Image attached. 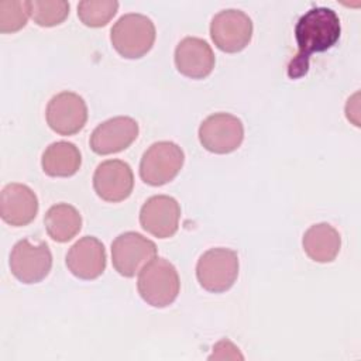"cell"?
<instances>
[{
	"label": "cell",
	"instance_id": "6da1fadb",
	"mask_svg": "<svg viewBox=\"0 0 361 361\" xmlns=\"http://www.w3.org/2000/svg\"><path fill=\"white\" fill-rule=\"evenodd\" d=\"M341 25L337 13L329 7L307 10L295 25L298 54L288 65V76L296 79L309 69L312 54L330 49L340 38Z\"/></svg>",
	"mask_w": 361,
	"mask_h": 361
},
{
	"label": "cell",
	"instance_id": "7a4b0ae2",
	"mask_svg": "<svg viewBox=\"0 0 361 361\" xmlns=\"http://www.w3.org/2000/svg\"><path fill=\"white\" fill-rule=\"evenodd\" d=\"M140 296L154 307L169 306L179 293L180 281L176 268L165 258H154L138 275Z\"/></svg>",
	"mask_w": 361,
	"mask_h": 361
},
{
	"label": "cell",
	"instance_id": "3957f363",
	"mask_svg": "<svg viewBox=\"0 0 361 361\" xmlns=\"http://www.w3.org/2000/svg\"><path fill=\"white\" fill-rule=\"evenodd\" d=\"M110 39L114 49L127 59L144 56L154 45L155 25L144 14L128 13L121 16L110 31Z\"/></svg>",
	"mask_w": 361,
	"mask_h": 361
},
{
	"label": "cell",
	"instance_id": "277c9868",
	"mask_svg": "<svg viewBox=\"0 0 361 361\" xmlns=\"http://www.w3.org/2000/svg\"><path fill=\"white\" fill-rule=\"evenodd\" d=\"M238 255L230 248H210L203 252L196 265V278L200 286L209 292L228 290L238 276Z\"/></svg>",
	"mask_w": 361,
	"mask_h": 361
},
{
	"label": "cell",
	"instance_id": "5b68a950",
	"mask_svg": "<svg viewBox=\"0 0 361 361\" xmlns=\"http://www.w3.org/2000/svg\"><path fill=\"white\" fill-rule=\"evenodd\" d=\"M185 154L172 141L154 142L142 154L140 161V176L151 186H161L171 182L182 169Z\"/></svg>",
	"mask_w": 361,
	"mask_h": 361
},
{
	"label": "cell",
	"instance_id": "8992f818",
	"mask_svg": "<svg viewBox=\"0 0 361 361\" xmlns=\"http://www.w3.org/2000/svg\"><path fill=\"white\" fill-rule=\"evenodd\" d=\"M155 257V243L135 231H126L111 243L113 267L126 278L138 274Z\"/></svg>",
	"mask_w": 361,
	"mask_h": 361
},
{
	"label": "cell",
	"instance_id": "52a82bcc",
	"mask_svg": "<svg viewBox=\"0 0 361 361\" xmlns=\"http://www.w3.org/2000/svg\"><path fill=\"white\" fill-rule=\"evenodd\" d=\"M52 254L47 243L17 241L10 254V271L23 283L41 282L51 271Z\"/></svg>",
	"mask_w": 361,
	"mask_h": 361
},
{
	"label": "cell",
	"instance_id": "ba28073f",
	"mask_svg": "<svg viewBox=\"0 0 361 361\" xmlns=\"http://www.w3.org/2000/svg\"><path fill=\"white\" fill-rule=\"evenodd\" d=\"M244 140L243 121L230 113H214L199 127V141L204 149L214 154L235 151Z\"/></svg>",
	"mask_w": 361,
	"mask_h": 361
},
{
	"label": "cell",
	"instance_id": "9c48e42d",
	"mask_svg": "<svg viewBox=\"0 0 361 361\" xmlns=\"http://www.w3.org/2000/svg\"><path fill=\"white\" fill-rule=\"evenodd\" d=\"M210 37L219 49L228 54L240 52L251 41L252 21L241 10H221L212 18Z\"/></svg>",
	"mask_w": 361,
	"mask_h": 361
},
{
	"label": "cell",
	"instance_id": "30bf717a",
	"mask_svg": "<svg viewBox=\"0 0 361 361\" xmlns=\"http://www.w3.org/2000/svg\"><path fill=\"white\" fill-rule=\"evenodd\" d=\"M48 126L61 135H73L79 133L87 120V106L82 96L73 92H61L55 94L45 111Z\"/></svg>",
	"mask_w": 361,
	"mask_h": 361
},
{
	"label": "cell",
	"instance_id": "8fae6325",
	"mask_svg": "<svg viewBox=\"0 0 361 361\" xmlns=\"http://www.w3.org/2000/svg\"><path fill=\"white\" fill-rule=\"evenodd\" d=\"M179 217L180 206L168 195L151 196L140 210L141 227L158 238L172 237L178 231Z\"/></svg>",
	"mask_w": 361,
	"mask_h": 361
},
{
	"label": "cell",
	"instance_id": "7c38bea8",
	"mask_svg": "<svg viewBox=\"0 0 361 361\" xmlns=\"http://www.w3.org/2000/svg\"><path fill=\"white\" fill-rule=\"evenodd\" d=\"M93 188L97 196L106 202L127 199L134 188L131 166L121 159H109L97 165L93 173Z\"/></svg>",
	"mask_w": 361,
	"mask_h": 361
},
{
	"label": "cell",
	"instance_id": "4fadbf2b",
	"mask_svg": "<svg viewBox=\"0 0 361 361\" xmlns=\"http://www.w3.org/2000/svg\"><path fill=\"white\" fill-rule=\"evenodd\" d=\"M138 123L127 116L109 118L99 124L89 140L90 148L99 155H109L128 148L138 137Z\"/></svg>",
	"mask_w": 361,
	"mask_h": 361
},
{
	"label": "cell",
	"instance_id": "5bb4252c",
	"mask_svg": "<svg viewBox=\"0 0 361 361\" xmlns=\"http://www.w3.org/2000/svg\"><path fill=\"white\" fill-rule=\"evenodd\" d=\"M38 213L37 195L24 183H7L0 193V216L14 227L30 224Z\"/></svg>",
	"mask_w": 361,
	"mask_h": 361
},
{
	"label": "cell",
	"instance_id": "9a60e30c",
	"mask_svg": "<svg viewBox=\"0 0 361 361\" xmlns=\"http://www.w3.org/2000/svg\"><path fill=\"white\" fill-rule=\"evenodd\" d=\"M106 250L100 240L85 235L66 254L68 269L79 279H96L106 269Z\"/></svg>",
	"mask_w": 361,
	"mask_h": 361
},
{
	"label": "cell",
	"instance_id": "2e32d148",
	"mask_svg": "<svg viewBox=\"0 0 361 361\" xmlns=\"http://www.w3.org/2000/svg\"><path fill=\"white\" fill-rule=\"evenodd\" d=\"M214 54L210 45L197 37L183 38L175 48L176 69L192 79L209 76L214 68Z\"/></svg>",
	"mask_w": 361,
	"mask_h": 361
},
{
	"label": "cell",
	"instance_id": "e0dca14e",
	"mask_svg": "<svg viewBox=\"0 0 361 361\" xmlns=\"http://www.w3.org/2000/svg\"><path fill=\"white\" fill-rule=\"evenodd\" d=\"M302 245L307 257L316 262H331L340 252V233L329 223L310 226L302 238Z\"/></svg>",
	"mask_w": 361,
	"mask_h": 361
},
{
	"label": "cell",
	"instance_id": "ac0fdd59",
	"mask_svg": "<svg viewBox=\"0 0 361 361\" xmlns=\"http://www.w3.org/2000/svg\"><path fill=\"white\" fill-rule=\"evenodd\" d=\"M82 164L78 147L68 141H56L47 147L42 154L41 165L47 175L66 178L75 175Z\"/></svg>",
	"mask_w": 361,
	"mask_h": 361
},
{
	"label": "cell",
	"instance_id": "d6986e66",
	"mask_svg": "<svg viewBox=\"0 0 361 361\" xmlns=\"http://www.w3.org/2000/svg\"><path fill=\"white\" fill-rule=\"evenodd\" d=\"M44 224L52 240L66 243L80 231L82 216L72 204L58 203L48 209L44 217Z\"/></svg>",
	"mask_w": 361,
	"mask_h": 361
},
{
	"label": "cell",
	"instance_id": "ffe728a7",
	"mask_svg": "<svg viewBox=\"0 0 361 361\" xmlns=\"http://www.w3.org/2000/svg\"><path fill=\"white\" fill-rule=\"evenodd\" d=\"M118 3L116 0H83L78 4V16L87 27H103L117 13Z\"/></svg>",
	"mask_w": 361,
	"mask_h": 361
},
{
	"label": "cell",
	"instance_id": "44dd1931",
	"mask_svg": "<svg viewBox=\"0 0 361 361\" xmlns=\"http://www.w3.org/2000/svg\"><path fill=\"white\" fill-rule=\"evenodd\" d=\"M31 16V1L1 0L0 1V31L16 32L21 30Z\"/></svg>",
	"mask_w": 361,
	"mask_h": 361
},
{
	"label": "cell",
	"instance_id": "7402d4cb",
	"mask_svg": "<svg viewBox=\"0 0 361 361\" xmlns=\"http://www.w3.org/2000/svg\"><path fill=\"white\" fill-rule=\"evenodd\" d=\"M69 14V3L65 0H34L31 1V17L41 27L61 24Z\"/></svg>",
	"mask_w": 361,
	"mask_h": 361
}]
</instances>
